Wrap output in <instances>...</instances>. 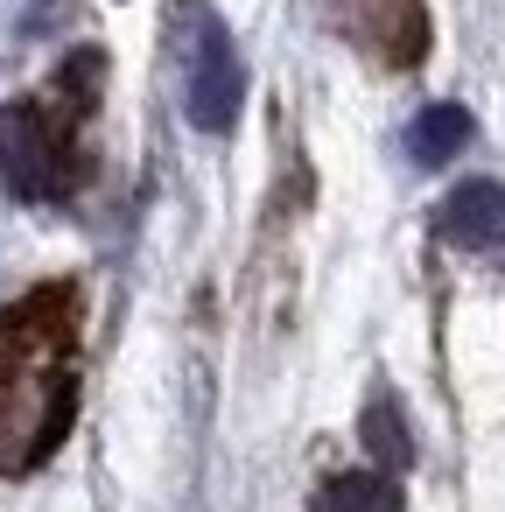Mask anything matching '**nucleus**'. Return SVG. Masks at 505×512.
<instances>
[{"instance_id":"obj_2","label":"nucleus","mask_w":505,"mask_h":512,"mask_svg":"<svg viewBox=\"0 0 505 512\" xmlns=\"http://www.w3.org/2000/svg\"><path fill=\"white\" fill-rule=\"evenodd\" d=\"M99 85H106V57L71 50L43 99L0 106V183L22 204H64L85 190V176H92L85 120L99 113Z\"/></svg>"},{"instance_id":"obj_7","label":"nucleus","mask_w":505,"mask_h":512,"mask_svg":"<svg viewBox=\"0 0 505 512\" xmlns=\"http://www.w3.org/2000/svg\"><path fill=\"white\" fill-rule=\"evenodd\" d=\"M309 512H400V484L386 470H344V477L316 484Z\"/></svg>"},{"instance_id":"obj_6","label":"nucleus","mask_w":505,"mask_h":512,"mask_svg":"<svg viewBox=\"0 0 505 512\" xmlns=\"http://www.w3.org/2000/svg\"><path fill=\"white\" fill-rule=\"evenodd\" d=\"M470 148V113L463 106H428V113H414V127H407V162L414 169H442V162H456Z\"/></svg>"},{"instance_id":"obj_4","label":"nucleus","mask_w":505,"mask_h":512,"mask_svg":"<svg viewBox=\"0 0 505 512\" xmlns=\"http://www.w3.org/2000/svg\"><path fill=\"white\" fill-rule=\"evenodd\" d=\"M337 22H344V36L365 57H379L393 71H414L428 57V15H421V0H337Z\"/></svg>"},{"instance_id":"obj_5","label":"nucleus","mask_w":505,"mask_h":512,"mask_svg":"<svg viewBox=\"0 0 505 512\" xmlns=\"http://www.w3.org/2000/svg\"><path fill=\"white\" fill-rule=\"evenodd\" d=\"M435 232H442L449 246H463V253H491V246L505 239V190H498L491 176L456 183V190L442 197V211H435Z\"/></svg>"},{"instance_id":"obj_1","label":"nucleus","mask_w":505,"mask_h":512,"mask_svg":"<svg viewBox=\"0 0 505 512\" xmlns=\"http://www.w3.org/2000/svg\"><path fill=\"white\" fill-rule=\"evenodd\" d=\"M85 288L71 274L0 302V477L43 470L78 421Z\"/></svg>"},{"instance_id":"obj_3","label":"nucleus","mask_w":505,"mask_h":512,"mask_svg":"<svg viewBox=\"0 0 505 512\" xmlns=\"http://www.w3.org/2000/svg\"><path fill=\"white\" fill-rule=\"evenodd\" d=\"M239 99H246V64L232 50V36L197 15V36H190V78H183V106L204 134H225L239 120Z\"/></svg>"},{"instance_id":"obj_8","label":"nucleus","mask_w":505,"mask_h":512,"mask_svg":"<svg viewBox=\"0 0 505 512\" xmlns=\"http://www.w3.org/2000/svg\"><path fill=\"white\" fill-rule=\"evenodd\" d=\"M358 435H365V449L379 456V470L393 477V470H407V421L393 414V400H372L365 407V421H358Z\"/></svg>"}]
</instances>
